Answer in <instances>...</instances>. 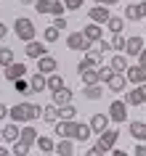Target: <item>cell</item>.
<instances>
[{
  "instance_id": "obj_1",
  "label": "cell",
  "mask_w": 146,
  "mask_h": 156,
  "mask_svg": "<svg viewBox=\"0 0 146 156\" xmlns=\"http://www.w3.org/2000/svg\"><path fill=\"white\" fill-rule=\"evenodd\" d=\"M13 32H16V37L21 42H29L35 40V34H37V29H35V21L27 16H16V21H13Z\"/></svg>"
},
{
  "instance_id": "obj_2",
  "label": "cell",
  "mask_w": 146,
  "mask_h": 156,
  "mask_svg": "<svg viewBox=\"0 0 146 156\" xmlns=\"http://www.w3.org/2000/svg\"><path fill=\"white\" fill-rule=\"evenodd\" d=\"M8 116L13 122H32L35 119V103H16L8 106Z\"/></svg>"
},
{
  "instance_id": "obj_3",
  "label": "cell",
  "mask_w": 146,
  "mask_h": 156,
  "mask_svg": "<svg viewBox=\"0 0 146 156\" xmlns=\"http://www.w3.org/2000/svg\"><path fill=\"white\" fill-rule=\"evenodd\" d=\"M64 3L61 0H35V11L37 13H53V16H64Z\"/></svg>"
},
{
  "instance_id": "obj_4",
  "label": "cell",
  "mask_w": 146,
  "mask_h": 156,
  "mask_svg": "<svg viewBox=\"0 0 146 156\" xmlns=\"http://www.w3.org/2000/svg\"><path fill=\"white\" fill-rule=\"evenodd\" d=\"M117 138H120V132H117V130H109V127H106V130L98 135V143H96V146L101 148V154H109V151L117 146Z\"/></svg>"
},
{
  "instance_id": "obj_5",
  "label": "cell",
  "mask_w": 146,
  "mask_h": 156,
  "mask_svg": "<svg viewBox=\"0 0 146 156\" xmlns=\"http://www.w3.org/2000/svg\"><path fill=\"white\" fill-rule=\"evenodd\" d=\"M66 48L69 50H85V53H88V50L93 48V42H90L82 32H72L69 37H66Z\"/></svg>"
},
{
  "instance_id": "obj_6",
  "label": "cell",
  "mask_w": 146,
  "mask_h": 156,
  "mask_svg": "<svg viewBox=\"0 0 146 156\" xmlns=\"http://www.w3.org/2000/svg\"><path fill=\"white\" fill-rule=\"evenodd\" d=\"M109 119L112 122H117V124H122L125 119H128V103L125 101H112V106H109Z\"/></svg>"
},
{
  "instance_id": "obj_7",
  "label": "cell",
  "mask_w": 146,
  "mask_h": 156,
  "mask_svg": "<svg viewBox=\"0 0 146 156\" xmlns=\"http://www.w3.org/2000/svg\"><path fill=\"white\" fill-rule=\"evenodd\" d=\"M6 80L8 82H13V80H19V77H27L29 74V69H27V64H21V61H13V64H8L6 66Z\"/></svg>"
},
{
  "instance_id": "obj_8",
  "label": "cell",
  "mask_w": 146,
  "mask_h": 156,
  "mask_svg": "<svg viewBox=\"0 0 146 156\" xmlns=\"http://www.w3.org/2000/svg\"><path fill=\"white\" fill-rule=\"evenodd\" d=\"M125 82H128L125 72H112L109 77H106V87H109L112 93H122L125 90Z\"/></svg>"
},
{
  "instance_id": "obj_9",
  "label": "cell",
  "mask_w": 146,
  "mask_h": 156,
  "mask_svg": "<svg viewBox=\"0 0 146 156\" xmlns=\"http://www.w3.org/2000/svg\"><path fill=\"white\" fill-rule=\"evenodd\" d=\"M109 16H112V13H109V8H106V5H101V3H96L93 8H88V19H90V21H96V24H106V21H109Z\"/></svg>"
},
{
  "instance_id": "obj_10",
  "label": "cell",
  "mask_w": 146,
  "mask_h": 156,
  "mask_svg": "<svg viewBox=\"0 0 146 156\" xmlns=\"http://www.w3.org/2000/svg\"><path fill=\"white\" fill-rule=\"evenodd\" d=\"M146 40L141 37V34H133V37H128L125 40V56H138L141 50H144Z\"/></svg>"
},
{
  "instance_id": "obj_11",
  "label": "cell",
  "mask_w": 146,
  "mask_h": 156,
  "mask_svg": "<svg viewBox=\"0 0 146 156\" xmlns=\"http://www.w3.org/2000/svg\"><path fill=\"white\" fill-rule=\"evenodd\" d=\"M37 72H43V74H53V72H58V61L53 56H40L37 58Z\"/></svg>"
},
{
  "instance_id": "obj_12",
  "label": "cell",
  "mask_w": 146,
  "mask_h": 156,
  "mask_svg": "<svg viewBox=\"0 0 146 156\" xmlns=\"http://www.w3.org/2000/svg\"><path fill=\"white\" fill-rule=\"evenodd\" d=\"M74 119H56V135L58 138H74Z\"/></svg>"
},
{
  "instance_id": "obj_13",
  "label": "cell",
  "mask_w": 146,
  "mask_h": 156,
  "mask_svg": "<svg viewBox=\"0 0 146 156\" xmlns=\"http://www.w3.org/2000/svg\"><path fill=\"white\" fill-rule=\"evenodd\" d=\"M82 34H85L90 42H98L101 37H104V24H96V21H90V24L82 27Z\"/></svg>"
},
{
  "instance_id": "obj_14",
  "label": "cell",
  "mask_w": 146,
  "mask_h": 156,
  "mask_svg": "<svg viewBox=\"0 0 146 156\" xmlns=\"http://www.w3.org/2000/svg\"><path fill=\"white\" fill-rule=\"evenodd\" d=\"M125 77H128V82L141 85V82H146V69H144V66H128Z\"/></svg>"
},
{
  "instance_id": "obj_15",
  "label": "cell",
  "mask_w": 146,
  "mask_h": 156,
  "mask_svg": "<svg viewBox=\"0 0 146 156\" xmlns=\"http://www.w3.org/2000/svg\"><path fill=\"white\" fill-rule=\"evenodd\" d=\"M109 114H93V119H90V127H93V135H101V132L109 127Z\"/></svg>"
},
{
  "instance_id": "obj_16",
  "label": "cell",
  "mask_w": 146,
  "mask_h": 156,
  "mask_svg": "<svg viewBox=\"0 0 146 156\" xmlns=\"http://www.w3.org/2000/svg\"><path fill=\"white\" fill-rule=\"evenodd\" d=\"M93 138V127H90V122H77L74 124V140H80V143H85V140Z\"/></svg>"
},
{
  "instance_id": "obj_17",
  "label": "cell",
  "mask_w": 146,
  "mask_h": 156,
  "mask_svg": "<svg viewBox=\"0 0 146 156\" xmlns=\"http://www.w3.org/2000/svg\"><path fill=\"white\" fill-rule=\"evenodd\" d=\"M141 19H144L141 3H128L125 5V21H141Z\"/></svg>"
},
{
  "instance_id": "obj_18",
  "label": "cell",
  "mask_w": 146,
  "mask_h": 156,
  "mask_svg": "<svg viewBox=\"0 0 146 156\" xmlns=\"http://www.w3.org/2000/svg\"><path fill=\"white\" fill-rule=\"evenodd\" d=\"M29 85H32V93H43V90H48V77L43 72H35L29 77Z\"/></svg>"
},
{
  "instance_id": "obj_19",
  "label": "cell",
  "mask_w": 146,
  "mask_h": 156,
  "mask_svg": "<svg viewBox=\"0 0 146 156\" xmlns=\"http://www.w3.org/2000/svg\"><path fill=\"white\" fill-rule=\"evenodd\" d=\"M24 53H27L29 58H40V56L48 53V48H45L43 42H37V40H29V42H27V48H24Z\"/></svg>"
},
{
  "instance_id": "obj_20",
  "label": "cell",
  "mask_w": 146,
  "mask_h": 156,
  "mask_svg": "<svg viewBox=\"0 0 146 156\" xmlns=\"http://www.w3.org/2000/svg\"><path fill=\"white\" fill-rule=\"evenodd\" d=\"M125 103L128 106H141V103H146V98H144V93H141V87H133V90H128L125 93Z\"/></svg>"
},
{
  "instance_id": "obj_21",
  "label": "cell",
  "mask_w": 146,
  "mask_h": 156,
  "mask_svg": "<svg viewBox=\"0 0 146 156\" xmlns=\"http://www.w3.org/2000/svg\"><path fill=\"white\" fill-rule=\"evenodd\" d=\"M21 138V130H19V122H11L3 127V140H8V143H16Z\"/></svg>"
},
{
  "instance_id": "obj_22",
  "label": "cell",
  "mask_w": 146,
  "mask_h": 156,
  "mask_svg": "<svg viewBox=\"0 0 146 156\" xmlns=\"http://www.w3.org/2000/svg\"><path fill=\"white\" fill-rule=\"evenodd\" d=\"M53 154H58V156H72V154H74L72 138H61V140L56 143V148H53Z\"/></svg>"
},
{
  "instance_id": "obj_23",
  "label": "cell",
  "mask_w": 146,
  "mask_h": 156,
  "mask_svg": "<svg viewBox=\"0 0 146 156\" xmlns=\"http://www.w3.org/2000/svg\"><path fill=\"white\" fill-rule=\"evenodd\" d=\"M82 95L88 101H98L101 95H104V87H101V82H96V85H82Z\"/></svg>"
},
{
  "instance_id": "obj_24",
  "label": "cell",
  "mask_w": 146,
  "mask_h": 156,
  "mask_svg": "<svg viewBox=\"0 0 146 156\" xmlns=\"http://www.w3.org/2000/svg\"><path fill=\"white\" fill-rule=\"evenodd\" d=\"M80 80H82V85H96V82H101V74H98L96 66H88L85 72H80Z\"/></svg>"
},
{
  "instance_id": "obj_25",
  "label": "cell",
  "mask_w": 146,
  "mask_h": 156,
  "mask_svg": "<svg viewBox=\"0 0 146 156\" xmlns=\"http://www.w3.org/2000/svg\"><path fill=\"white\" fill-rule=\"evenodd\" d=\"M72 95H74V93H72V90H69V87L64 85V87H58V90L53 93V103H56V106H64V103H72Z\"/></svg>"
},
{
  "instance_id": "obj_26",
  "label": "cell",
  "mask_w": 146,
  "mask_h": 156,
  "mask_svg": "<svg viewBox=\"0 0 146 156\" xmlns=\"http://www.w3.org/2000/svg\"><path fill=\"white\" fill-rule=\"evenodd\" d=\"M106 27H109L112 34H122V29H125V16H109Z\"/></svg>"
},
{
  "instance_id": "obj_27",
  "label": "cell",
  "mask_w": 146,
  "mask_h": 156,
  "mask_svg": "<svg viewBox=\"0 0 146 156\" xmlns=\"http://www.w3.org/2000/svg\"><path fill=\"white\" fill-rule=\"evenodd\" d=\"M128 132H130L136 140H146V124H144V122H130V124H128Z\"/></svg>"
},
{
  "instance_id": "obj_28",
  "label": "cell",
  "mask_w": 146,
  "mask_h": 156,
  "mask_svg": "<svg viewBox=\"0 0 146 156\" xmlns=\"http://www.w3.org/2000/svg\"><path fill=\"white\" fill-rule=\"evenodd\" d=\"M35 146L40 148L43 154H53V148H56V143L48 138V135H37V140H35Z\"/></svg>"
},
{
  "instance_id": "obj_29",
  "label": "cell",
  "mask_w": 146,
  "mask_h": 156,
  "mask_svg": "<svg viewBox=\"0 0 146 156\" xmlns=\"http://www.w3.org/2000/svg\"><path fill=\"white\" fill-rule=\"evenodd\" d=\"M56 119H58V106H56V103H51V106H43V122L56 124Z\"/></svg>"
},
{
  "instance_id": "obj_30",
  "label": "cell",
  "mask_w": 146,
  "mask_h": 156,
  "mask_svg": "<svg viewBox=\"0 0 146 156\" xmlns=\"http://www.w3.org/2000/svg\"><path fill=\"white\" fill-rule=\"evenodd\" d=\"M45 77H48V90H51V93H56L58 87H64V77H61L58 72H53V74H45Z\"/></svg>"
},
{
  "instance_id": "obj_31",
  "label": "cell",
  "mask_w": 146,
  "mask_h": 156,
  "mask_svg": "<svg viewBox=\"0 0 146 156\" xmlns=\"http://www.w3.org/2000/svg\"><path fill=\"white\" fill-rule=\"evenodd\" d=\"M13 87H16V93H21V95H32V85H29V80H27V77L13 80Z\"/></svg>"
},
{
  "instance_id": "obj_32",
  "label": "cell",
  "mask_w": 146,
  "mask_h": 156,
  "mask_svg": "<svg viewBox=\"0 0 146 156\" xmlns=\"http://www.w3.org/2000/svg\"><path fill=\"white\" fill-rule=\"evenodd\" d=\"M85 58H88V61H90V66H96V69H98V66H101V64H104V53H101V50H93V48H90L88 50V53H85Z\"/></svg>"
},
{
  "instance_id": "obj_33",
  "label": "cell",
  "mask_w": 146,
  "mask_h": 156,
  "mask_svg": "<svg viewBox=\"0 0 146 156\" xmlns=\"http://www.w3.org/2000/svg\"><path fill=\"white\" fill-rule=\"evenodd\" d=\"M77 116V108L72 103H64V106H58V119H74Z\"/></svg>"
},
{
  "instance_id": "obj_34",
  "label": "cell",
  "mask_w": 146,
  "mask_h": 156,
  "mask_svg": "<svg viewBox=\"0 0 146 156\" xmlns=\"http://www.w3.org/2000/svg\"><path fill=\"white\" fill-rule=\"evenodd\" d=\"M19 140H24V143H29V146H35V140H37V130L27 124L24 130H21V138H19Z\"/></svg>"
},
{
  "instance_id": "obj_35",
  "label": "cell",
  "mask_w": 146,
  "mask_h": 156,
  "mask_svg": "<svg viewBox=\"0 0 146 156\" xmlns=\"http://www.w3.org/2000/svg\"><path fill=\"white\" fill-rule=\"evenodd\" d=\"M16 61V56H13V48H0V66H8Z\"/></svg>"
},
{
  "instance_id": "obj_36",
  "label": "cell",
  "mask_w": 146,
  "mask_h": 156,
  "mask_svg": "<svg viewBox=\"0 0 146 156\" xmlns=\"http://www.w3.org/2000/svg\"><path fill=\"white\" fill-rule=\"evenodd\" d=\"M109 64H112L114 72H128V61H125V56H122V53H117V56H114Z\"/></svg>"
},
{
  "instance_id": "obj_37",
  "label": "cell",
  "mask_w": 146,
  "mask_h": 156,
  "mask_svg": "<svg viewBox=\"0 0 146 156\" xmlns=\"http://www.w3.org/2000/svg\"><path fill=\"white\" fill-rule=\"evenodd\" d=\"M58 34H61V29H56V27L51 24L48 29L43 32V40H45V42H56V40H58Z\"/></svg>"
},
{
  "instance_id": "obj_38",
  "label": "cell",
  "mask_w": 146,
  "mask_h": 156,
  "mask_svg": "<svg viewBox=\"0 0 146 156\" xmlns=\"http://www.w3.org/2000/svg\"><path fill=\"white\" fill-rule=\"evenodd\" d=\"M29 148H32L29 143H24V140H16V143H13V154H16V156H27V154H29Z\"/></svg>"
},
{
  "instance_id": "obj_39",
  "label": "cell",
  "mask_w": 146,
  "mask_h": 156,
  "mask_svg": "<svg viewBox=\"0 0 146 156\" xmlns=\"http://www.w3.org/2000/svg\"><path fill=\"white\" fill-rule=\"evenodd\" d=\"M112 72H114V69H112V64H101V66H98V74H101V82H106V77H109Z\"/></svg>"
},
{
  "instance_id": "obj_40",
  "label": "cell",
  "mask_w": 146,
  "mask_h": 156,
  "mask_svg": "<svg viewBox=\"0 0 146 156\" xmlns=\"http://www.w3.org/2000/svg\"><path fill=\"white\" fill-rule=\"evenodd\" d=\"M112 50H125V37H122V34H114V40H112Z\"/></svg>"
},
{
  "instance_id": "obj_41",
  "label": "cell",
  "mask_w": 146,
  "mask_h": 156,
  "mask_svg": "<svg viewBox=\"0 0 146 156\" xmlns=\"http://www.w3.org/2000/svg\"><path fill=\"white\" fill-rule=\"evenodd\" d=\"M64 5H66L69 11H80V8H82V0H64Z\"/></svg>"
},
{
  "instance_id": "obj_42",
  "label": "cell",
  "mask_w": 146,
  "mask_h": 156,
  "mask_svg": "<svg viewBox=\"0 0 146 156\" xmlns=\"http://www.w3.org/2000/svg\"><path fill=\"white\" fill-rule=\"evenodd\" d=\"M53 27H56V29H66V19L64 16H56V19H53Z\"/></svg>"
},
{
  "instance_id": "obj_43",
  "label": "cell",
  "mask_w": 146,
  "mask_h": 156,
  "mask_svg": "<svg viewBox=\"0 0 146 156\" xmlns=\"http://www.w3.org/2000/svg\"><path fill=\"white\" fill-rule=\"evenodd\" d=\"M98 50H101V53H106V50H112V42H106L104 37H101V40H98Z\"/></svg>"
},
{
  "instance_id": "obj_44",
  "label": "cell",
  "mask_w": 146,
  "mask_h": 156,
  "mask_svg": "<svg viewBox=\"0 0 146 156\" xmlns=\"http://www.w3.org/2000/svg\"><path fill=\"white\" fill-rule=\"evenodd\" d=\"M88 66H90V61H88L85 56H82V58H80V64H77V72H85Z\"/></svg>"
},
{
  "instance_id": "obj_45",
  "label": "cell",
  "mask_w": 146,
  "mask_h": 156,
  "mask_svg": "<svg viewBox=\"0 0 146 156\" xmlns=\"http://www.w3.org/2000/svg\"><path fill=\"white\" fill-rule=\"evenodd\" d=\"M138 66H144V69H146V45H144V50L138 53Z\"/></svg>"
},
{
  "instance_id": "obj_46",
  "label": "cell",
  "mask_w": 146,
  "mask_h": 156,
  "mask_svg": "<svg viewBox=\"0 0 146 156\" xmlns=\"http://www.w3.org/2000/svg\"><path fill=\"white\" fill-rule=\"evenodd\" d=\"M136 156H146V146H144V143H138V146H136Z\"/></svg>"
},
{
  "instance_id": "obj_47",
  "label": "cell",
  "mask_w": 146,
  "mask_h": 156,
  "mask_svg": "<svg viewBox=\"0 0 146 156\" xmlns=\"http://www.w3.org/2000/svg\"><path fill=\"white\" fill-rule=\"evenodd\" d=\"M88 156H101V148H98V146H93V148H88Z\"/></svg>"
},
{
  "instance_id": "obj_48",
  "label": "cell",
  "mask_w": 146,
  "mask_h": 156,
  "mask_svg": "<svg viewBox=\"0 0 146 156\" xmlns=\"http://www.w3.org/2000/svg\"><path fill=\"white\" fill-rule=\"evenodd\" d=\"M6 116H8V106H6V103H0V119H6Z\"/></svg>"
},
{
  "instance_id": "obj_49",
  "label": "cell",
  "mask_w": 146,
  "mask_h": 156,
  "mask_svg": "<svg viewBox=\"0 0 146 156\" xmlns=\"http://www.w3.org/2000/svg\"><path fill=\"white\" fill-rule=\"evenodd\" d=\"M6 34H8V27H6V24H3V21H0V40H3Z\"/></svg>"
},
{
  "instance_id": "obj_50",
  "label": "cell",
  "mask_w": 146,
  "mask_h": 156,
  "mask_svg": "<svg viewBox=\"0 0 146 156\" xmlns=\"http://www.w3.org/2000/svg\"><path fill=\"white\" fill-rule=\"evenodd\" d=\"M120 0H101V5H117Z\"/></svg>"
},
{
  "instance_id": "obj_51",
  "label": "cell",
  "mask_w": 146,
  "mask_h": 156,
  "mask_svg": "<svg viewBox=\"0 0 146 156\" xmlns=\"http://www.w3.org/2000/svg\"><path fill=\"white\" fill-rule=\"evenodd\" d=\"M138 87H141V93H144V98H146V82H141Z\"/></svg>"
},
{
  "instance_id": "obj_52",
  "label": "cell",
  "mask_w": 146,
  "mask_h": 156,
  "mask_svg": "<svg viewBox=\"0 0 146 156\" xmlns=\"http://www.w3.org/2000/svg\"><path fill=\"white\" fill-rule=\"evenodd\" d=\"M6 154H8V151H6V148H3V146H0V156H6Z\"/></svg>"
},
{
  "instance_id": "obj_53",
  "label": "cell",
  "mask_w": 146,
  "mask_h": 156,
  "mask_svg": "<svg viewBox=\"0 0 146 156\" xmlns=\"http://www.w3.org/2000/svg\"><path fill=\"white\" fill-rule=\"evenodd\" d=\"M21 3H24V5H32V3H35V0H21Z\"/></svg>"
},
{
  "instance_id": "obj_54",
  "label": "cell",
  "mask_w": 146,
  "mask_h": 156,
  "mask_svg": "<svg viewBox=\"0 0 146 156\" xmlns=\"http://www.w3.org/2000/svg\"><path fill=\"white\" fill-rule=\"evenodd\" d=\"M141 8H144V16H146V0H144V3H141Z\"/></svg>"
},
{
  "instance_id": "obj_55",
  "label": "cell",
  "mask_w": 146,
  "mask_h": 156,
  "mask_svg": "<svg viewBox=\"0 0 146 156\" xmlns=\"http://www.w3.org/2000/svg\"><path fill=\"white\" fill-rule=\"evenodd\" d=\"M0 140H3V127H0Z\"/></svg>"
},
{
  "instance_id": "obj_56",
  "label": "cell",
  "mask_w": 146,
  "mask_h": 156,
  "mask_svg": "<svg viewBox=\"0 0 146 156\" xmlns=\"http://www.w3.org/2000/svg\"><path fill=\"white\" fill-rule=\"evenodd\" d=\"M93 3H101V0H93Z\"/></svg>"
},
{
  "instance_id": "obj_57",
  "label": "cell",
  "mask_w": 146,
  "mask_h": 156,
  "mask_svg": "<svg viewBox=\"0 0 146 156\" xmlns=\"http://www.w3.org/2000/svg\"><path fill=\"white\" fill-rule=\"evenodd\" d=\"M144 40H146V37H144Z\"/></svg>"
}]
</instances>
